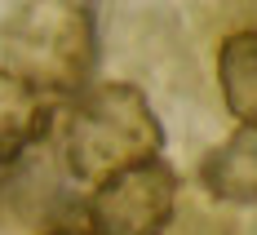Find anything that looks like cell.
Segmentation results:
<instances>
[{
    "instance_id": "6da1fadb",
    "label": "cell",
    "mask_w": 257,
    "mask_h": 235,
    "mask_svg": "<svg viewBox=\"0 0 257 235\" xmlns=\"http://www.w3.org/2000/svg\"><path fill=\"white\" fill-rule=\"evenodd\" d=\"M0 67L40 98H76L98 67V18L89 0H18L0 23Z\"/></svg>"
},
{
    "instance_id": "7a4b0ae2",
    "label": "cell",
    "mask_w": 257,
    "mask_h": 235,
    "mask_svg": "<svg viewBox=\"0 0 257 235\" xmlns=\"http://www.w3.org/2000/svg\"><path fill=\"white\" fill-rule=\"evenodd\" d=\"M164 151V125L155 120L151 102L138 84L102 80L80 89L62 115V160L71 178L98 186L120 169Z\"/></svg>"
},
{
    "instance_id": "3957f363",
    "label": "cell",
    "mask_w": 257,
    "mask_h": 235,
    "mask_svg": "<svg viewBox=\"0 0 257 235\" xmlns=\"http://www.w3.org/2000/svg\"><path fill=\"white\" fill-rule=\"evenodd\" d=\"M178 209V173L164 156L142 160L111 173L89 195V231L93 235H164Z\"/></svg>"
},
{
    "instance_id": "277c9868",
    "label": "cell",
    "mask_w": 257,
    "mask_h": 235,
    "mask_svg": "<svg viewBox=\"0 0 257 235\" xmlns=\"http://www.w3.org/2000/svg\"><path fill=\"white\" fill-rule=\"evenodd\" d=\"M200 186L222 204H257V125H239L200 160Z\"/></svg>"
},
{
    "instance_id": "5b68a950",
    "label": "cell",
    "mask_w": 257,
    "mask_h": 235,
    "mask_svg": "<svg viewBox=\"0 0 257 235\" xmlns=\"http://www.w3.org/2000/svg\"><path fill=\"white\" fill-rule=\"evenodd\" d=\"M49 133V98L0 67V164H14Z\"/></svg>"
},
{
    "instance_id": "8992f818",
    "label": "cell",
    "mask_w": 257,
    "mask_h": 235,
    "mask_svg": "<svg viewBox=\"0 0 257 235\" xmlns=\"http://www.w3.org/2000/svg\"><path fill=\"white\" fill-rule=\"evenodd\" d=\"M217 84L235 120L257 125V31H235L222 40Z\"/></svg>"
},
{
    "instance_id": "52a82bcc",
    "label": "cell",
    "mask_w": 257,
    "mask_h": 235,
    "mask_svg": "<svg viewBox=\"0 0 257 235\" xmlns=\"http://www.w3.org/2000/svg\"><path fill=\"white\" fill-rule=\"evenodd\" d=\"M45 235H93L89 226H53V231H45Z\"/></svg>"
}]
</instances>
